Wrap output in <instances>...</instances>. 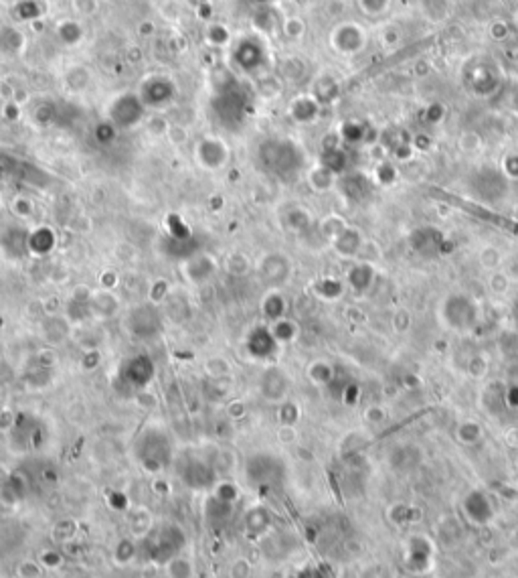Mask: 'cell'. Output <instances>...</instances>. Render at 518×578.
I'll use <instances>...</instances> for the list:
<instances>
[{"label":"cell","instance_id":"cell-1","mask_svg":"<svg viewBox=\"0 0 518 578\" xmlns=\"http://www.w3.org/2000/svg\"><path fill=\"white\" fill-rule=\"evenodd\" d=\"M172 457V438L162 427H146L134 440V459L144 471H165L166 467H170Z\"/></svg>","mask_w":518,"mask_h":578},{"label":"cell","instance_id":"cell-2","mask_svg":"<svg viewBox=\"0 0 518 578\" xmlns=\"http://www.w3.org/2000/svg\"><path fill=\"white\" fill-rule=\"evenodd\" d=\"M185 548H187L185 530L176 524H160L144 535L140 552L146 560L165 566L168 560L183 554Z\"/></svg>","mask_w":518,"mask_h":578},{"label":"cell","instance_id":"cell-3","mask_svg":"<svg viewBox=\"0 0 518 578\" xmlns=\"http://www.w3.org/2000/svg\"><path fill=\"white\" fill-rule=\"evenodd\" d=\"M480 311L472 297L464 292H454L441 304V319L454 331H470L478 323Z\"/></svg>","mask_w":518,"mask_h":578},{"label":"cell","instance_id":"cell-4","mask_svg":"<svg viewBox=\"0 0 518 578\" xmlns=\"http://www.w3.org/2000/svg\"><path fill=\"white\" fill-rule=\"evenodd\" d=\"M247 481L255 487H273L284 477V465L277 457L268 452H257L247 459Z\"/></svg>","mask_w":518,"mask_h":578},{"label":"cell","instance_id":"cell-5","mask_svg":"<svg viewBox=\"0 0 518 578\" xmlns=\"http://www.w3.org/2000/svg\"><path fill=\"white\" fill-rule=\"evenodd\" d=\"M365 43H367V35H365L363 27H358L354 22H340L330 33V45L334 47V51H338L346 57L363 51Z\"/></svg>","mask_w":518,"mask_h":578},{"label":"cell","instance_id":"cell-6","mask_svg":"<svg viewBox=\"0 0 518 578\" xmlns=\"http://www.w3.org/2000/svg\"><path fill=\"white\" fill-rule=\"evenodd\" d=\"M181 479L192 489H207L215 479V473L203 459H185V463L178 469Z\"/></svg>","mask_w":518,"mask_h":578},{"label":"cell","instance_id":"cell-7","mask_svg":"<svg viewBox=\"0 0 518 578\" xmlns=\"http://www.w3.org/2000/svg\"><path fill=\"white\" fill-rule=\"evenodd\" d=\"M464 512L468 515L470 521H474L476 526H486L492 515H494V510H492V503L488 499V495L482 491H472L466 495L464 499Z\"/></svg>","mask_w":518,"mask_h":578},{"label":"cell","instance_id":"cell-8","mask_svg":"<svg viewBox=\"0 0 518 578\" xmlns=\"http://www.w3.org/2000/svg\"><path fill=\"white\" fill-rule=\"evenodd\" d=\"M140 116H142V104L136 96H124L120 98L114 110H112V118L118 126L122 128H130L134 126L136 122H140Z\"/></svg>","mask_w":518,"mask_h":578},{"label":"cell","instance_id":"cell-9","mask_svg":"<svg viewBox=\"0 0 518 578\" xmlns=\"http://www.w3.org/2000/svg\"><path fill=\"white\" fill-rule=\"evenodd\" d=\"M197 156L201 161V165H205L207 169H219L227 163L229 158V150L227 147L217 140V138H205L201 140L199 149H197Z\"/></svg>","mask_w":518,"mask_h":578},{"label":"cell","instance_id":"cell-10","mask_svg":"<svg viewBox=\"0 0 518 578\" xmlns=\"http://www.w3.org/2000/svg\"><path fill=\"white\" fill-rule=\"evenodd\" d=\"M152 364L146 360V357H136V360H130L125 362L124 369H120V376H124V380L132 385L134 390H142L150 378H152Z\"/></svg>","mask_w":518,"mask_h":578},{"label":"cell","instance_id":"cell-11","mask_svg":"<svg viewBox=\"0 0 518 578\" xmlns=\"http://www.w3.org/2000/svg\"><path fill=\"white\" fill-rule=\"evenodd\" d=\"M264 279L270 284H282L290 276V262L288 258L282 254H271L264 260V270H261Z\"/></svg>","mask_w":518,"mask_h":578},{"label":"cell","instance_id":"cell-12","mask_svg":"<svg viewBox=\"0 0 518 578\" xmlns=\"http://www.w3.org/2000/svg\"><path fill=\"white\" fill-rule=\"evenodd\" d=\"M332 244H334V250H336L340 256L346 258L358 256L360 250H363V246H365L360 232H356V230L349 228V225H346V230H344L342 234H338V236L332 239Z\"/></svg>","mask_w":518,"mask_h":578},{"label":"cell","instance_id":"cell-13","mask_svg":"<svg viewBox=\"0 0 518 578\" xmlns=\"http://www.w3.org/2000/svg\"><path fill=\"white\" fill-rule=\"evenodd\" d=\"M261 392L268 400H282L288 392V378L280 369H268L261 380Z\"/></svg>","mask_w":518,"mask_h":578},{"label":"cell","instance_id":"cell-14","mask_svg":"<svg viewBox=\"0 0 518 578\" xmlns=\"http://www.w3.org/2000/svg\"><path fill=\"white\" fill-rule=\"evenodd\" d=\"M275 349V337L268 329H255L249 335V351L255 357H270Z\"/></svg>","mask_w":518,"mask_h":578},{"label":"cell","instance_id":"cell-15","mask_svg":"<svg viewBox=\"0 0 518 578\" xmlns=\"http://www.w3.org/2000/svg\"><path fill=\"white\" fill-rule=\"evenodd\" d=\"M373 279H374L373 266H371V264H367V262L356 264V266L351 268V272H349L351 286H353L354 290H358V292L369 290V288H371V284H373Z\"/></svg>","mask_w":518,"mask_h":578},{"label":"cell","instance_id":"cell-16","mask_svg":"<svg viewBox=\"0 0 518 578\" xmlns=\"http://www.w3.org/2000/svg\"><path fill=\"white\" fill-rule=\"evenodd\" d=\"M291 116L298 122H312L318 116V100L316 98H308V96L298 98L291 104Z\"/></svg>","mask_w":518,"mask_h":578},{"label":"cell","instance_id":"cell-17","mask_svg":"<svg viewBox=\"0 0 518 578\" xmlns=\"http://www.w3.org/2000/svg\"><path fill=\"white\" fill-rule=\"evenodd\" d=\"M166 577L168 578H192L195 577V566L190 562V558L183 554L174 556L165 564Z\"/></svg>","mask_w":518,"mask_h":578},{"label":"cell","instance_id":"cell-18","mask_svg":"<svg viewBox=\"0 0 518 578\" xmlns=\"http://www.w3.org/2000/svg\"><path fill=\"white\" fill-rule=\"evenodd\" d=\"M419 459H421V452L415 447H401V449H395L393 454H391V463L399 471L413 469L415 465L419 463Z\"/></svg>","mask_w":518,"mask_h":578},{"label":"cell","instance_id":"cell-19","mask_svg":"<svg viewBox=\"0 0 518 578\" xmlns=\"http://www.w3.org/2000/svg\"><path fill=\"white\" fill-rule=\"evenodd\" d=\"M450 6H452V0H423L421 2L423 15L434 22L445 21L452 10Z\"/></svg>","mask_w":518,"mask_h":578},{"label":"cell","instance_id":"cell-20","mask_svg":"<svg viewBox=\"0 0 518 578\" xmlns=\"http://www.w3.org/2000/svg\"><path fill=\"white\" fill-rule=\"evenodd\" d=\"M411 242H413V246L419 250V252L429 254V250H427V248H432V250L436 252L437 246H439V234H437L436 230L423 228V230H417V232H415L413 237H411Z\"/></svg>","mask_w":518,"mask_h":578},{"label":"cell","instance_id":"cell-21","mask_svg":"<svg viewBox=\"0 0 518 578\" xmlns=\"http://www.w3.org/2000/svg\"><path fill=\"white\" fill-rule=\"evenodd\" d=\"M57 37L61 39L65 45H75L82 41L83 29L75 21H61L57 24Z\"/></svg>","mask_w":518,"mask_h":578},{"label":"cell","instance_id":"cell-22","mask_svg":"<svg viewBox=\"0 0 518 578\" xmlns=\"http://www.w3.org/2000/svg\"><path fill=\"white\" fill-rule=\"evenodd\" d=\"M334 177H336V172H332L328 167H316L314 171L310 172V183L312 187L316 189V191H328L332 185H334Z\"/></svg>","mask_w":518,"mask_h":578},{"label":"cell","instance_id":"cell-23","mask_svg":"<svg viewBox=\"0 0 518 578\" xmlns=\"http://www.w3.org/2000/svg\"><path fill=\"white\" fill-rule=\"evenodd\" d=\"M358 8L367 17H383L391 8V0H356Z\"/></svg>","mask_w":518,"mask_h":578},{"label":"cell","instance_id":"cell-24","mask_svg":"<svg viewBox=\"0 0 518 578\" xmlns=\"http://www.w3.org/2000/svg\"><path fill=\"white\" fill-rule=\"evenodd\" d=\"M502 262H504V258H502V252L498 250V248H494V246H486L482 252H480V264L486 268V270H490V272H494V270H500V266H502Z\"/></svg>","mask_w":518,"mask_h":578},{"label":"cell","instance_id":"cell-25","mask_svg":"<svg viewBox=\"0 0 518 578\" xmlns=\"http://www.w3.org/2000/svg\"><path fill=\"white\" fill-rule=\"evenodd\" d=\"M282 33H284L288 39H291V41H298V39H302L304 33H306V22L302 21L300 17H288V19H284Z\"/></svg>","mask_w":518,"mask_h":578},{"label":"cell","instance_id":"cell-26","mask_svg":"<svg viewBox=\"0 0 518 578\" xmlns=\"http://www.w3.org/2000/svg\"><path fill=\"white\" fill-rule=\"evenodd\" d=\"M480 436H482V429L478 422H472V420L459 424V429H457V438L466 445H474L480 440Z\"/></svg>","mask_w":518,"mask_h":578},{"label":"cell","instance_id":"cell-27","mask_svg":"<svg viewBox=\"0 0 518 578\" xmlns=\"http://www.w3.org/2000/svg\"><path fill=\"white\" fill-rule=\"evenodd\" d=\"M231 35H229V29L221 22H213L207 27V41L211 45H225L229 43Z\"/></svg>","mask_w":518,"mask_h":578},{"label":"cell","instance_id":"cell-28","mask_svg":"<svg viewBox=\"0 0 518 578\" xmlns=\"http://www.w3.org/2000/svg\"><path fill=\"white\" fill-rule=\"evenodd\" d=\"M284 306H286V302L280 295H270L266 300V315L273 321H280L282 315H284Z\"/></svg>","mask_w":518,"mask_h":578},{"label":"cell","instance_id":"cell-29","mask_svg":"<svg viewBox=\"0 0 518 578\" xmlns=\"http://www.w3.org/2000/svg\"><path fill=\"white\" fill-rule=\"evenodd\" d=\"M310 376L312 380L316 382V384H328L332 380V376H334V371H332V367L328 364H314L310 367Z\"/></svg>","mask_w":518,"mask_h":578},{"label":"cell","instance_id":"cell-30","mask_svg":"<svg viewBox=\"0 0 518 578\" xmlns=\"http://www.w3.org/2000/svg\"><path fill=\"white\" fill-rule=\"evenodd\" d=\"M508 282H510V279L506 276V272H500V270H494V272L488 276V286H490V290H492V292H496V295L506 292Z\"/></svg>","mask_w":518,"mask_h":578},{"label":"cell","instance_id":"cell-31","mask_svg":"<svg viewBox=\"0 0 518 578\" xmlns=\"http://www.w3.org/2000/svg\"><path fill=\"white\" fill-rule=\"evenodd\" d=\"M294 327L290 325V321H275V329H273V337L275 341H291L294 339Z\"/></svg>","mask_w":518,"mask_h":578},{"label":"cell","instance_id":"cell-32","mask_svg":"<svg viewBox=\"0 0 518 578\" xmlns=\"http://www.w3.org/2000/svg\"><path fill=\"white\" fill-rule=\"evenodd\" d=\"M395 177H397V171H395L393 165H389L387 161H383V163L376 167V181H379L381 185H389V183H393Z\"/></svg>","mask_w":518,"mask_h":578},{"label":"cell","instance_id":"cell-33","mask_svg":"<svg viewBox=\"0 0 518 578\" xmlns=\"http://www.w3.org/2000/svg\"><path fill=\"white\" fill-rule=\"evenodd\" d=\"M310 225V215L306 214L302 207H296V209H291V215H290V228H294V230H306Z\"/></svg>","mask_w":518,"mask_h":578},{"label":"cell","instance_id":"cell-34","mask_svg":"<svg viewBox=\"0 0 518 578\" xmlns=\"http://www.w3.org/2000/svg\"><path fill=\"white\" fill-rule=\"evenodd\" d=\"M480 144H482V140H480L476 132H464V136L459 138V147L466 152H474V150L480 149Z\"/></svg>","mask_w":518,"mask_h":578},{"label":"cell","instance_id":"cell-35","mask_svg":"<svg viewBox=\"0 0 518 578\" xmlns=\"http://www.w3.org/2000/svg\"><path fill=\"white\" fill-rule=\"evenodd\" d=\"M409 325H411V315H409L405 309L397 311V315L393 317L395 329H397L399 333H403V331H407V329H409Z\"/></svg>","mask_w":518,"mask_h":578},{"label":"cell","instance_id":"cell-36","mask_svg":"<svg viewBox=\"0 0 518 578\" xmlns=\"http://www.w3.org/2000/svg\"><path fill=\"white\" fill-rule=\"evenodd\" d=\"M342 134H344V140H349V142H356V140H363V136H365V128H360L356 122H351V124H346V126H344Z\"/></svg>","mask_w":518,"mask_h":578},{"label":"cell","instance_id":"cell-37","mask_svg":"<svg viewBox=\"0 0 518 578\" xmlns=\"http://www.w3.org/2000/svg\"><path fill=\"white\" fill-rule=\"evenodd\" d=\"M504 175L510 179H518V154H508L502 163Z\"/></svg>","mask_w":518,"mask_h":578},{"label":"cell","instance_id":"cell-38","mask_svg":"<svg viewBox=\"0 0 518 578\" xmlns=\"http://www.w3.org/2000/svg\"><path fill=\"white\" fill-rule=\"evenodd\" d=\"M79 15H93L98 10V0H71Z\"/></svg>","mask_w":518,"mask_h":578},{"label":"cell","instance_id":"cell-39","mask_svg":"<svg viewBox=\"0 0 518 578\" xmlns=\"http://www.w3.org/2000/svg\"><path fill=\"white\" fill-rule=\"evenodd\" d=\"M506 33H508V27H506V22L504 21H494L492 22V27H490V35L496 39V41H502L504 37H506Z\"/></svg>","mask_w":518,"mask_h":578},{"label":"cell","instance_id":"cell-40","mask_svg":"<svg viewBox=\"0 0 518 578\" xmlns=\"http://www.w3.org/2000/svg\"><path fill=\"white\" fill-rule=\"evenodd\" d=\"M443 114H445L443 106H441V104H434V106H429V110H427V120L434 122V124H436V122H441Z\"/></svg>","mask_w":518,"mask_h":578},{"label":"cell","instance_id":"cell-41","mask_svg":"<svg viewBox=\"0 0 518 578\" xmlns=\"http://www.w3.org/2000/svg\"><path fill=\"white\" fill-rule=\"evenodd\" d=\"M468 371H470L472 376H482V373L486 371V362H484L482 357H474V360H470Z\"/></svg>","mask_w":518,"mask_h":578},{"label":"cell","instance_id":"cell-42","mask_svg":"<svg viewBox=\"0 0 518 578\" xmlns=\"http://www.w3.org/2000/svg\"><path fill=\"white\" fill-rule=\"evenodd\" d=\"M504 402L508 404V406L517 408L518 406V385H512L508 392H506V396H504Z\"/></svg>","mask_w":518,"mask_h":578},{"label":"cell","instance_id":"cell-43","mask_svg":"<svg viewBox=\"0 0 518 578\" xmlns=\"http://www.w3.org/2000/svg\"><path fill=\"white\" fill-rule=\"evenodd\" d=\"M506 276L508 279H518V256L512 258L508 262V268H506Z\"/></svg>","mask_w":518,"mask_h":578},{"label":"cell","instance_id":"cell-44","mask_svg":"<svg viewBox=\"0 0 518 578\" xmlns=\"http://www.w3.org/2000/svg\"><path fill=\"white\" fill-rule=\"evenodd\" d=\"M298 578H322V577H320V572H318V570L310 568V570H304V572H300V577H298Z\"/></svg>","mask_w":518,"mask_h":578},{"label":"cell","instance_id":"cell-45","mask_svg":"<svg viewBox=\"0 0 518 578\" xmlns=\"http://www.w3.org/2000/svg\"><path fill=\"white\" fill-rule=\"evenodd\" d=\"M515 217H517V219H518V205H517V209H515Z\"/></svg>","mask_w":518,"mask_h":578}]
</instances>
